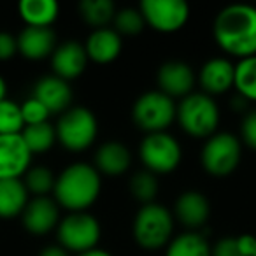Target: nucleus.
Here are the masks:
<instances>
[{"label":"nucleus","instance_id":"1","mask_svg":"<svg viewBox=\"0 0 256 256\" xmlns=\"http://www.w3.org/2000/svg\"><path fill=\"white\" fill-rule=\"evenodd\" d=\"M212 36L223 53L237 58L256 56V8L230 4L214 18Z\"/></svg>","mask_w":256,"mask_h":256},{"label":"nucleus","instance_id":"2","mask_svg":"<svg viewBox=\"0 0 256 256\" xmlns=\"http://www.w3.org/2000/svg\"><path fill=\"white\" fill-rule=\"evenodd\" d=\"M102 190V178L95 165L74 162L58 174L53 196L60 209L84 212L96 202Z\"/></svg>","mask_w":256,"mask_h":256},{"label":"nucleus","instance_id":"3","mask_svg":"<svg viewBox=\"0 0 256 256\" xmlns=\"http://www.w3.org/2000/svg\"><path fill=\"white\" fill-rule=\"evenodd\" d=\"M176 121L193 139H209L218 134L220 126V107L216 100L207 93H190L179 100L176 110Z\"/></svg>","mask_w":256,"mask_h":256},{"label":"nucleus","instance_id":"4","mask_svg":"<svg viewBox=\"0 0 256 256\" xmlns=\"http://www.w3.org/2000/svg\"><path fill=\"white\" fill-rule=\"evenodd\" d=\"M174 232V216L164 204H146L140 206L134 218L132 234L137 246L146 251L167 248L172 240Z\"/></svg>","mask_w":256,"mask_h":256},{"label":"nucleus","instance_id":"5","mask_svg":"<svg viewBox=\"0 0 256 256\" xmlns=\"http://www.w3.org/2000/svg\"><path fill=\"white\" fill-rule=\"evenodd\" d=\"M56 128V140L72 153H81L93 146L98 136L96 116L82 106H72L60 114Z\"/></svg>","mask_w":256,"mask_h":256},{"label":"nucleus","instance_id":"6","mask_svg":"<svg viewBox=\"0 0 256 256\" xmlns=\"http://www.w3.org/2000/svg\"><path fill=\"white\" fill-rule=\"evenodd\" d=\"M176 110L178 104L174 98L160 90H151L137 96L132 107V120L136 126L146 134L167 132V128L176 121Z\"/></svg>","mask_w":256,"mask_h":256},{"label":"nucleus","instance_id":"7","mask_svg":"<svg viewBox=\"0 0 256 256\" xmlns=\"http://www.w3.org/2000/svg\"><path fill=\"white\" fill-rule=\"evenodd\" d=\"M202 167L214 178H224L237 170L242 160V142L230 132H218L204 142Z\"/></svg>","mask_w":256,"mask_h":256},{"label":"nucleus","instance_id":"8","mask_svg":"<svg viewBox=\"0 0 256 256\" xmlns=\"http://www.w3.org/2000/svg\"><path fill=\"white\" fill-rule=\"evenodd\" d=\"M100 223L90 212H68L62 218L56 226L58 244L68 252L81 254L90 249H95L100 240Z\"/></svg>","mask_w":256,"mask_h":256},{"label":"nucleus","instance_id":"9","mask_svg":"<svg viewBox=\"0 0 256 256\" xmlns=\"http://www.w3.org/2000/svg\"><path fill=\"white\" fill-rule=\"evenodd\" d=\"M139 156L146 170L154 176L170 174L182 160V148L179 140L168 132L146 134L139 146Z\"/></svg>","mask_w":256,"mask_h":256},{"label":"nucleus","instance_id":"10","mask_svg":"<svg viewBox=\"0 0 256 256\" xmlns=\"http://www.w3.org/2000/svg\"><path fill=\"white\" fill-rule=\"evenodd\" d=\"M139 11L146 26L160 34L179 32L190 20V6L182 0H142Z\"/></svg>","mask_w":256,"mask_h":256},{"label":"nucleus","instance_id":"11","mask_svg":"<svg viewBox=\"0 0 256 256\" xmlns=\"http://www.w3.org/2000/svg\"><path fill=\"white\" fill-rule=\"evenodd\" d=\"M32 164V153L20 136H0V181L22 179Z\"/></svg>","mask_w":256,"mask_h":256},{"label":"nucleus","instance_id":"12","mask_svg":"<svg viewBox=\"0 0 256 256\" xmlns=\"http://www.w3.org/2000/svg\"><path fill=\"white\" fill-rule=\"evenodd\" d=\"M158 90L170 98H184L193 93L195 86V70L192 65L181 60H168L160 65L156 72Z\"/></svg>","mask_w":256,"mask_h":256},{"label":"nucleus","instance_id":"13","mask_svg":"<svg viewBox=\"0 0 256 256\" xmlns=\"http://www.w3.org/2000/svg\"><path fill=\"white\" fill-rule=\"evenodd\" d=\"M22 221L32 235H46L60 223V207L50 196H34L23 210Z\"/></svg>","mask_w":256,"mask_h":256},{"label":"nucleus","instance_id":"14","mask_svg":"<svg viewBox=\"0 0 256 256\" xmlns=\"http://www.w3.org/2000/svg\"><path fill=\"white\" fill-rule=\"evenodd\" d=\"M88 54H86L84 44L79 40H65L58 44L56 50L51 54V68L53 76L65 81L78 79L88 65Z\"/></svg>","mask_w":256,"mask_h":256},{"label":"nucleus","instance_id":"15","mask_svg":"<svg viewBox=\"0 0 256 256\" xmlns=\"http://www.w3.org/2000/svg\"><path fill=\"white\" fill-rule=\"evenodd\" d=\"M174 214L188 232H200L210 216V204L204 193L196 190L182 192L174 206Z\"/></svg>","mask_w":256,"mask_h":256},{"label":"nucleus","instance_id":"16","mask_svg":"<svg viewBox=\"0 0 256 256\" xmlns=\"http://www.w3.org/2000/svg\"><path fill=\"white\" fill-rule=\"evenodd\" d=\"M72 88L68 81L56 76H44L34 86V98H37L50 114H62L72 107Z\"/></svg>","mask_w":256,"mask_h":256},{"label":"nucleus","instance_id":"17","mask_svg":"<svg viewBox=\"0 0 256 256\" xmlns=\"http://www.w3.org/2000/svg\"><path fill=\"white\" fill-rule=\"evenodd\" d=\"M235 65L228 58H210L202 65L198 72V81L204 93L209 96L223 95L234 88Z\"/></svg>","mask_w":256,"mask_h":256},{"label":"nucleus","instance_id":"18","mask_svg":"<svg viewBox=\"0 0 256 256\" xmlns=\"http://www.w3.org/2000/svg\"><path fill=\"white\" fill-rule=\"evenodd\" d=\"M18 40V53L25 60L40 62L53 54L56 50V36L51 28H37V26H25L16 37Z\"/></svg>","mask_w":256,"mask_h":256},{"label":"nucleus","instance_id":"19","mask_svg":"<svg viewBox=\"0 0 256 256\" xmlns=\"http://www.w3.org/2000/svg\"><path fill=\"white\" fill-rule=\"evenodd\" d=\"M88 60L98 65L112 64L123 50L121 36L114 28H96L88 36L84 42Z\"/></svg>","mask_w":256,"mask_h":256},{"label":"nucleus","instance_id":"20","mask_svg":"<svg viewBox=\"0 0 256 256\" xmlns=\"http://www.w3.org/2000/svg\"><path fill=\"white\" fill-rule=\"evenodd\" d=\"M132 153L120 140H107L95 153V168L100 176H121L130 168Z\"/></svg>","mask_w":256,"mask_h":256},{"label":"nucleus","instance_id":"21","mask_svg":"<svg viewBox=\"0 0 256 256\" xmlns=\"http://www.w3.org/2000/svg\"><path fill=\"white\" fill-rule=\"evenodd\" d=\"M28 190L23 184V179H4L0 181V218L12 220L22 216L26 204L30 202Z\"/></svg>","mask_w":256,"mask_h":256},{"label":"nucleus","instance_id":"22","mask_svg":"<svg viewBox=\"0 0 256 256\" xmlns=\"http://www.w3.org/2000/svg\"><path fill=\"white\" fill-rule=\"evenodd\" d=\"M18 12L26 26L51 28L58 18L60 6L54 0H23L18 4Z\"/></svg>","mask_w":256,"mask_h":256},{"label":"nucleus","instance_id":"23","mask_svg":"<svg viewBox=\"0 0 256 256\" xmlns=\"http://www.w3.org/2000/svg\"><path fill=\"white\" fill-rule=\"evenodd\" d=\"M165 256H212V248L200 232H184L168 242Z\"/></svg>","mask_w":256,"mask_h":256},{"label":"nucleus","instance_id":"24","mask_svg":"<svg viewBox=\"0 0 256 256\" xmlns=\"http://www.w3.org/2000/svg\"><path fill=\"white\" fill-rule=\"evenodd\" d=\"M118 9L112 0H82L79 4V16L86 25L96 28H107L114 22Z\"/></svg>","mask_w":256,"mask_h":256},{"label":"nucleus","instance_id":"25","mask_svg":"<svg viewBox=\"0 0 256 256\" xmlns=\"http://www.w3.org/2000/svg\"><path fill=\"white\" fill-rule=\"evenodd\" d=\"M22 137L25 140L26 148L32 154H40L50 151L56 142V128L50 121L39 124H28L23 128Z\"/></svg>","mask_w":256,"mask_h":256},{"label":"nucleus","instance_id":"26","mask_svg":"<svg viewBox=\"0 0 256 256\" xmlns=\"http://www.w3.org/2000/svg\"><path fill=\"white\" fill-rule=\"evenodd\" d=\"M234 88L244 100L256 102V56L242 58L235 64Z\"/></svg>","mask_w":256,"mask_h":256},{"label":"nucleus","instance_id":"27","mask_svg":"<svg viewBox=\"0 0 256 256\" xmlns=\"http://www.w3.org/2000/svg\"><path fill=\"white\" fill-rule=\"evenodd\" d=\"M256 249V235H228L214 244L212 256H252Z\"/></svg>","mask_w":256,"mask_h":256},{"label":"nucleus","instance_id":"28","mask_svg":"<svg viewBox=\"0 0 256 256\" xmlns=\"http://www.w3.org/2000/svg\"><path fill=\"white\" fill-rule=\"evenodd\" d=\"M160 192V186H158V178L150 170H139L132 176L130 179V193L134 195V198L137 202H140V206H146V204L156 202V195Z\"/></svg>","mask_w":256,"mask_h":256},{"label":"nucleus","instance_id":"29","mask_svg":"<svg viewBox=\"0 0 256 256\" xmlns=\"http://www.w3.org/2000/svg\"><path fill=\"white\" fill-rule=\"evenodd\" d=\"M54 182L56 178L51 172L50 167L46 165H37V167H30L26 170V174L23 176V184L28 190V193L36 196H48L50 193H53Z\"/></svg>","mask_w":256,"mask_h":256},{"label":"nucleus","instance_id":"30","mask_svg":"<svg viewBox=\"0 0 256 256\" xmlns=\"http://www.w3.org/2000/svg\"><path fill=\"white\" fill-rule=\"evenodd\" d=\"M25 128L22 114V104L14 100L0 102V136H20Z\"/></svg>","mask_w":256,"mask_h":256},{"label":"nucleus","instance_id":"31","mask_svg":"<svg viewBox=\"0 0 256 256\" xmlns=\"http://www.w3.org/2000/svg\"><path fill=\"white\" fill-rule=\"evenodd\" d=\"M114 30H116L120 36H139L140 32L146 26L142 14H140L139 9L136 8H123L118 9L116 16H114Z\"/></svg>","mask_w":256,"mask_h":256},{"label":"nucleus","instance_id":"32","mask_svg":"<svg viewBox=\"0 0 256 256\" xmlns=\"http://www.w3.org/2000/svg\"><path fill=\"white\" fill-rule=\"evenodd\" d=\"M22 114H23V121H25V126H28V124L46 123L48 118L51 116L50 110H48L39 100L34 98V96L22 104Z\"/></svg>","mask_w":256,"mask_h":256},{"label":"nucleus","instance_id":"33","mask_svg":"<svg viewBox=\"0 0 256 256\" xmlns=\"http://www.w3.org/2000/svg\"><path fill=\"white\" fill-rule=\"evenodd\" d=\"M240 139L246 146L256 151V110H251L242 118Z\"/></svg>","mask_w":256,"mask_h":256},{"label":"nucleus","instance_id":"34","mask_svg":"<svg viewBox=\"0 0 256 256\" xmlns=\"http://www.w3.org/2000/svg\"><path fill=\"white\" fill-rule=\"evenodd\" d=\"M18 53V40L12 34L0 30V62H9Z\"/></svg>","mask_w":256,"mask_h":256},{"label":"nucleus","instance_id":"35","mask_svg":"<svg viewBox=\"0 0 256 256\" xmlns=\"http://www.w3.org/2000/svg\"><path fill=\"white\" fill-rule=\"evenodd\" d=\"M39 256H70V252L67 249H64L60 244H51L46 246V248L40 249Z\"/></svg>","mask_w":256,"mask_h":256},{"label":"nucleus","instance_id":"36","mask_svg":"<svg viewBox=\"0 0 256 256\" xmlns=\"http://www.w3.org/2000/svg\"><path fill=\"white\" fill-rule=\"evenodd\" d=\"M76 256H112L109 251L106 249H100V248H95V249H90L86 252H81V254H76Z\"/></svg>","mask_w":256,"mask_h":256},{"label":"nucleus","instance_id":"37","mask_svg":"<svg viewBox=\"0 0 256 256\" xmlns=\"http://www.w3.org/2000/svg\"><path fill=\"white\" fill-rule=\"evenodd\" d=\"M8 98V82H6V79L0 76V102L2 100Z\"/></svg>","mask_w":256,"mask_h":256},{"label":"nucleus","instance_id":"38","mask_svg":"<svg viewBox=\"0 0 256 256\" xmlns=\"http://www.w3.org/2000/svg\"><path fill=\"white\" fill-rule=\"evenodd\" d=\"M252 256H256V249H254V254H252Z\"/></svg>","mask_w":256,"mask_h":256}]
</instances>
